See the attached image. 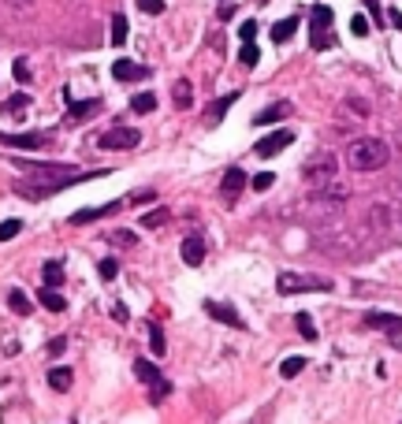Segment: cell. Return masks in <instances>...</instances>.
<instances>
[{
    "mask_svg": "<svg viewBox=\"0 0 402 424\" xmlns=\"http://www.w3.org/2000/svg\"><path fill=\"white\" fill-rule=\"evenodd\" d=\"M391 160V149L380 138H354L346 149V164L354 171H380Z\"/></svg>",
    "mask_w": 402,
    "mask_h": 424,
    "instance_id": "6da1fadb",
    "label": "cell"
},
{
    "mask_svg": "<svg viewBox=\"0 0 402 424\" xmlns=\"http://www.w3.org/2000/svg\"><path fill=\"white\" fill-rule=\"evenodd\" d=\"M97 175H105V171H78V175H63V179H26V183H15V190L30 201H41L48 194H60V190L75 186V183H86V179H97Z\"/></svg>",
    "mask_w": 402,
    "mask_h": 424,
    "instance_id": "7a4b0ae2",
    "label": "cell"
},
{
    "mask_svg": "<svg viewBox=\"0 0 402 424\" xmlns=\"http://www.w3.org/2000/svg\"><path fill=\"white\" fill-rule=\"evenodd\" d=\"M335 283L324 280V275H298V272H283L279 280H276V290L279 295H328Z\"/></svg>",
    "mask_w": 402,
    "mask_h": 424,
    "instance_id": "3957f363",
    "label": "cell"
},
{
    "mask_svg": "<svg viewBox=\"0 0 402 424\" xmlns=\"http://www.w3.org/2000/svg\"><path fill=\"white\" fill-rule=\"evenodd\" d=\"M134 376L149 387V402H153V406H160L168 395H172V383H168V380L160 376V369H157L153 361H145V357H138V361H134Z\"/></svg>",
    "mask_w": 402,
    "mask_h": 424,
    "instance_id": "277c9868",
    "label": "cell"
},
{
    "mask_svg": "<svg viewBox=\"0 0 402 424\" xmlns=\"http://www.w3.org/2000/svg\"><path fill=\"white\" fill-rule=\"evenodd\" d=\"M335 171H339L335 157H331V153H316L313 160H306V168H302V179H306L309 186H328V183H335Z\"/></svg>",
    "mask_w": 402,
    "mask_h": 424,
    "instance_id": "5b68a950",
    "label": "cell"
},
{
    "mask_svg": "<svg viewBox=\"0 0 402 424\" xmlns=\"http://www.w3.org/2000/svg\"><path fill=\"white\" fill-rule=\"evenodd\" d=\"M331 19H335V15H331L328 4L313 8V15H309V41H313V48H328L331 45V30H328Z\"/></svg>",
    "mask_w": 402,
    "mask_h": 424,
    "instance_id": "8992f818",
    "label": "cell"
},
{
    "mask_svg": "<svg viewBox=\"0 0 402 424\" xmlns=\"http://www.w3.org/2000/svg\"><path fill=\"white\" fill-rule=\"evenodd\" d=\"M100 149H115V153H123V149H134V145H142V130H134V127H112L100 134Z\"/></svg>",
    "mask_w": 402,
    "mask_h": 424,
    "instance_id": "52a82bcc",
    "label": "cell"
},
{
    "mask_svg": "<svg viewBox=\"0 0 402 424\" xmlns=\"http://www.w3.org/2000/svg\"><path fill=\"white\" fill-rule=\"evenodd\" d=\"M48 142H53L48 130H34V134H8V130H0V145H11V149H45Z\"/></svg>",
    "mask_w": 402,
    "mask_h": 424,
    "instance_id": "ba28073f",
    "label": "cell"
},
{
    "mask_svg": "<svg viewBox=\"0 0 402 424\" xmlns=\"http://www.w3.org/2000/svg\"><path fill=\"white\" fill-rule=\"evenodd\" d=\"M30 179H63V175H78V168L71 164H38V160H15Z\"/></svg>",
    "mask_w": 402,
    "mask_h": 424,
    "instance_id": "9c48e42d",
    "label": "cell"
},
{
    "mask_svg": "<svg viewBox=\"0 0 402 424\" xmlns=\"http://www.w3.org/2000/svg\"><path fill=\"white\" fill-rule=\"evenodd\" d=\"M242 186H246V171L242 168H227L224 171V183H220V198L227 205H234V201H239V194H242Z\"/></svg>",
    "mask_w": 402,
    "mask_h": 424,
    "instance_id": "30bf717a",
    "label": "cell"
},
{
    "mask_svg": "<svg viewBox=\"0 0 402 424\" xmlns=\"http://www.w3.org/2000/svg\"><path fill=\"white\" fill-rule=\"evenodd\" d=\"M365 328H373V332H388V335H402V317L395 313H365Z\"/></svg>",
    "mask_w": 402,
    "mask_h": 424,
    "instance_id": "8fae6325",
    "label": "cell"
},
{
    "mask_svg": "<svg viewBox=\"0 0 402 424\" xmlns=\"http://www.w3.org/2000/svg\"><path fill=\"white\" fill-rule=\"evenodd\" d=\"M291 142H294V130H276V134H268V138L257 142V157H276V153L287 149Z\"/></svg>",
    "mask_w": 402,
    "mask_h": 424,
    "instance_id": "7c38bea8",
    "label": "cell"
},
{
    "mask_svg": "<svg viewBox=\"0 0 402 424\" xmlns=\"http://www.w3.org/2000/svg\"><path fill=\"white\" fill-rule=\"evenodd\" d=\"M120 208H123V201H108V205H97V208H78V212H71V223L82 227V223L100 220V216H112V212H120Z\"/></svg>",
    "mask_w": 402,
    "mask_h": 424,
    "instance_id": "4fadbf2b",
    "label": "cell"
},
{
    "mask_svg": "<svg viewBox=\"0 0 402 424\" xmlns=\"http://www.w3.org/2000/svg\"><path fill=\"white\" fill-rule=\"evenodd\" d=\"M112 75H115V83H142L149 71L142 68V63H134V60H115L112 63Z\"/></svg>",
    "mask_w": 402,
    "mask_h": 424,
    "instance_id": "5bb4252c",
    "label": "cell"
},
{
    "mask_svg": "<svg viewBox=\"0 0 402 424\" xmlns=\"http://www.w3.org/2000/svg\"><path fill=\"white\" fill-rule=\"evenodd\" d=\"M291 101H276V105H268V108H261L257 116H254V127H268V123H279V120H287L291 116Z\"/></svg>",
    "mask_w": 402,
    "mask_h": 424,
    "instance_id": "9a60e30c",
    "label": "cell"
},
{
    "mask_svg": "<svg viewBox=\"0 0 402 424\" xmlns=\"http://www.w3.org/2000/svg\"><path fill=\"white\" fill-rule=\"evenodd\" d=\"M201 260H205V238H201V235H190V238H182V265L197 268Z\"/></svg>",
    "mask_w": 402,
    "mask_h": 424,
    "instance_id": "2e32d148",
    "label": "cell"
},
{
    "mask_svg": "<svg viewBox=\"0 0 402 424\" xmlns=\"http://www.w3.org/2000/svg\"><path fill=\"white\" fill-rule=\"evenodd\" d=\"M205 313H209L212 320H220V324H231V328H242V317L234 313L231 305H224V302H205Z\"/></svg>",
    "mask_w": 402,
    "mask_h": 424,
    "instance_id": "e0dca14e",
    "label": "cell"
},
{
    "mask_svg": "<svg viewBox=\"0 0 402 424\" xmlns=\"http://www.w3.org/2000/svg\"><path fill=\"white\" fill-rule=\"evenodd\" d=\"M26 108H30V93H11L8 101L0 105V112H4V116H11V120H19Z\"/></svg>",
    "mask_w": 402,
    "mask_h": 424,
    "instance_id": "ac0fdd59",
    "label": "cell"
},
{
    "mask_svg": "<svg viewBox=\"0 0 402 424\" xmlns=\"http://www.w3.org/2000/svg\"><path fill=\"white\" fill-rule=\"evenodd\" d=\"M75 376H71V369L67 365H56V369H48V387L53 391H71Z\"/></svg>",
    "mask_w": 402,
    "mask_h": 424,
    "instance_id": "d6986e66",
    "label": "cell"
},
{
    "mask_svg": "<svg viewBox=\"0 0 402 424\" xmlns=\"http://www.w3.org/2000/svg\"><path fill=\"white\" fill-rule=\"evenodd\" d=\"M100 112V101H86V105H71L67 108V123H82V120H93Z\"/></svg>",
    "mask_w": 402,
    "mask_h": 424,
    "instance_id": "ffe728a7",
    "label": "cell"
},
{
    "mask_svg": "<svg viewBox=\"0 0 402 424\" xmlns=\"http://www.w3.org/2000/svg\"><path fill=\"white\" fill-rule=\"evenodd\" d=\"M172 101H175V108H182V112H187V108L194 105V86L187 83V78H179V83H175V90H172Z\"/></svg>",
    "mask_w": 402,
    "mask_h": 424,
    "instance_id": "44dd1931",
    "label": "cell"
},
{
    "mask_svg": "<svg viewBox=\"0 0 402 424\" xmlns=\"http://www.w3.org/2000/svg\"><path fill=\"white\" fill-rule=\"evenodd\" d=\"M38 302L48 309V313H63V309H67V302H63V295H60L56 287H45L41 295H38Z\"/></svg>",
    "mask_w": 402,
    "mask_h": 424,
    "instance_id": "7402d4cb",
    "label": "cell"
},
{
    "mask_svg": "<svg viewBox=\"0 0 402 424\" xmlns=\"http://www.w3.org/2000/svg\"><path fill=\"white\" fill-rule=\"evenodd\" d=\"M8 305H11V313H19V317H30V313H34V302L23 295L19 287H15V290H8Z\"/></svg>",
    "mask_w": 402,
    "mask_h": 424,
    "instance_id": "603a6c76",
    "label": "cell"
},
{
    "mask_svg": "<svg viewBox=\"0 0 402 424\" xmlns=\"http://www.w3.org/2000/svg\"><path fill=\"white\" fill-rule=\"evenodd\" d=\"M294 30H298V19H279V23L272 26V41H276V45L291 41V38H294Z\"/></svg>",
    "mask_w": 402,
    "mask_h": 424,
    "instance_id": "cb8c5ba5",
    "label": "cell"
},
{
    "mask_svg": "<svg viewBox=\"0 0 402 424\" xmlns=\"http://www.w3.org/2000/svg\"><path fill=\"white\" fill-rule=\"evenodd\" d=\"M41 275H45V287H60L63 283V265H60V260H45Z\"/></svg>",
    "mask_w": 402,
    "mask_h": 424,
    "instance_id": "d4e9b609",
    "label": "cell"
},
{
    "mask_svg": "<svg viewBox=\"0 0 402 424\" xmlns=\"http://www.w3.org/2000/svg\"><path fill=\"white\" fill-rule=\"evenodd\" d=\"M157 108V97L153 93H134L130 97V112H138V116H145V112Z\"/></svg>",
    "mask_w": 402,
    "mask_h": 424,
    "instance_id": "484cf974",
    "label": "cell"
},
{
    "mask_svg": "<svg viewBox=\"0 0 402 424\" xmlns=\"http://www.w3.org/2000/svg\"><path fill=\"white\" fill-rule=\"evenodd\" d=\"M234 101H239V90H234V93H227V97H220V101H216V105L209 108V120H212V123H220V120H224V112H227Z\"/></svg>",
    "mask_w": 402,
    "mask_h": 424,
    "instance_id": "4316f807",
    "label": "cell"
},
{
    "mask_svg": "<svg viewBox=\"0 0 402 424\" xmlns=\"http://www.w3.org/2000/svg\"><path fill=\"white\" fill-rule=\"evenodd\" d=\"M145 332H149V346H153V354L160 357V354L168 350V342H164V332H160V324H153V320H149V324H145Z\"/></svg>",
    "mask_w": 402,
    "mask_h": 424,
    "instance_id": "83f0119b",
    "label": "cell"
},
{
    "mask_svg": "<svg viewBox=\"0 0 402 424\" xmlns=\"http://www.w3.org/2000/svg\"><path fill=\"white\" fill-rule=\"evenodd\" d=\"M257 60H261L257 45H254V41H242V48H239V63H242V68H257Z\"/></svg>",
    "mask_w": 402,
    "mask_h": 424,
    "instance_id": "f1b7e54d",
    "label": "cell"
},
{
    "mask_svg": "<svg viewBox=\"0 0 402 424\" xmlns=\"http://www.w3.org/2000/svg\"><path fill=\"white\" fill-rule=\"evenodd\" d=\"M164 223H168V208H153V212H145V216H142L145 231H157V227H164Z\"/></svg>",
    "mask_w": 402,
    "mask_h": 424,
    "instance_id": "f546056e",
    "label": "cell"
},
{
    "mask_svg": "<svg viewBox=\"0 0 402 424\" xmlns=\"http://www.w3.org/2000/svg\"><path fill=\"white\" fill-rule=\"evenodd\" d=\"M302 369H306V357H287V361L279 365V376H283V380H294Z\"/></svg>",
    "mask_w": 402,
    "mask_h": 424,
    "instance_id": "4dcf8cb0",
    "label": "cell"
},
{
    "mask_svg": "<svg viewBox=\"0 0 402 424\" xmlns=\"http://www.w3.org/2000/svg\"><path fill=\"white\" fill-rule=\"evenodd\" d=\"M294 328L302 332V339H309V342L316 339V324H313L309 313H298V317H294Z\"/></svg>",
    "mask_w": 402,
    "mask_h": 424,
    "instance_id": "1f68e13d",
    "label": "cell"
},
{
    "mask_svg": "<svg viewBox=\"0 0 402 424\" xmlns=\"http://www.w3.org/2000/svg\"><path fill=\"white\" fill-rule=\"evenodd\" d=\"M112 45H127V19L112 15Z\"/></svg>",
    "mask_w": 402,
    "mask_h": 424,
    "instance_id": "d6a6232c",
    "label": "cell"
},
{
    "mask_svg": "<svg viewBox=\"0 0 402 424\" xmlns=\"http://www.w3.org/2000/svg\"><path fill=\"white\" fill-rule=\"evenodd\" d=\"M19 231H23V220H4L0 223V242H11Z\"/></svg>",
    "mask_w": 402,
    "mask_h": 424,
    "instance_id": "836d02e7",
    "label": "cell"
},
{
    "mask_svg": "<svg viewBox=\"0 0 402 424\" xmlns=\"http://www.w3.org/2000/svg\"><path fill=\"white\" fill-rule=\"evenodd\" d=\"M343 108H346V112H354L358 120H365V116H368V105L361 101V97H346V101H343Z\"/></svg>",
    "mask_w": 402,
    "mask_h": 424,
    "instance_id": "e575fe53",
    "label": "cell"
},
{
    "mask_svg": "<svg viewBox=\"0 0 402 424\" xmlns=\"http://www.w3.org/2000/svg\"><path fill=\"white\" fill-rule=\"evenodd\" d=\"M97 272H100V280H115V275H120V265H115L112 257H105V260L97 265Z\"/></svg>",
    "mask_w": 402,
    "mask_h": 424,
    "instance_id": "d590c367",
    "label": "cell"
},
{
    "mask_svg": "<svg viewBox=\"0 0 402 424\" xmlns=\"http://www.w3.org/2000/svg\"><path fill=\"white\" fill-rule=\"evenodd\" d=\"M350 30H354V38H365L373 26H368V19H365V15H354V19H350Z\"/></svg>",
    "mask_w": 402,
    "mask_h": 424,
    "instance_id": "8d00e7d4",
    "label": "cell"
},
{
    "mask_svg": "<svg viewBox=\"0 0 402 424\" xmlns=\"http://www.w3.org/2000/svg\"><path fill=\"white\" fill-rule=\"evenodd\" d=\"M272 183H276V175H272V171H261V175H254V190H261V194H264L268 186H272Z\"/></svg>",
    "mask_w": 402,
    "mask_h": 424,
    "instance_id": "74e56055",
    "label": "cell"
},
{
    "mask_svg": "<svg viewBox=\"0 0 402 424\" xmlns=\"http://www.w3.org/2000/svg\"><path fill=\"white\" fill-rule=\"evenodd\" d=\"M138 11H142V15H160L164 4H160V0H138Z\"/></svg>",
    "mask_w": 402,
    "mask_h": 424,
    "instance_id": "f35d334b",
    "label": "cell"
},
{
    "mask_svg": "<svg viewBox=\"0 0 402 424\" xmlns=\"http://www.w3.org/2000/svg\"><path fill=\"white\" fill-rule=\"evenodd\" d=\"M239 38H242V41H254V38H257V23L246 19V23L239 26Z\"/></svg>",
    "mask_w": 402,
    "mask_h": 424,
    "instance_id": "ab89813d",
    "label": "cell"
},
{
    "mask_svg": "<svg viewBox=\"0 0 402 424\" xmlns=\"http://www.w3.org/2000/svg\"><path fill=\"white\" fill-rule=\"evenodd\" d=\"M112 242H115V246H134V242H138V235H134V231H115Z\"/></svg>",
    "mask_w": 402,
    "mask_h": 424,
    "instance_id": "60d3db41",
    "label": "cell"
},
{
    "mask_svg": "<svg viewBox=\"0 0 402 424\" xmlns=\"http://www.w3.org/2000/svg\"><path fill=\"white\" fill-rule=\"evenodd\" d=\"M15 78H19V83H30V68H26V60H15Z\"/></svg>",
    "mask_w": 402,
    "mask_h": 424,
    "instance_id": "b9f144b4",
    "label": "cell"
},
{
    "mask_svg": "<svg viewBox=\"0 0 402 424\" xmlns=\"http://www.w3.org/2000/svg\"><path fill=\"white\" fill-rule=\"evenodd\" d=\"M112 320H115V324H127V320H130L127 305H120V302H115V305H112Z\"/></svg>",
    "mask_w": 402,
    "mask_h": 424,
    "instance_id": "7bdbcfd3",
    "label": "cell"
},
{
    "mask_svg": "<svg viewBox=\"0 0 402 424\" xmlns=\"http://www.w3.org/2000/svg\"><path fill=\"white\" fill-rule=\"evenodd\" d=\"M63 350H67V339H63V335H56L53 342H48V354H53V357H60Z\"/></svg>",
    "mask_w": 402,
    "mask_h": 424,
    "instance_id": "ee69618b",
    "label": "cell"
},
{
    "mask_svg": "<svg viewBox=\"0 0 402 424\" xmlns=\"http://www.w3.org/2000/svg\"><path fill=\"white\" fill-rule=\"evenodd\" d=\"M4 4H8L11 11H30V8H34V0H4Z\"/></svg>",
    "mask_w": 402,
    "mask_h": 424,
    "instance_id": "f6af8a7d",
    "label": "cell"
},
{
    "mask_svg": "<svg viewBox=\"0 0 402 424\" xmlns=\"http://www.w3.org/2000/svg\"><path fill=\"white\" fill-rule=\"evenodd\" d=\"M130 201H138V205H142V201H157V190H142V194H134Z\"/></svg>",
    "mask_w": 402,
    "mask_h": 424,
    "instance_id": "bcb514c9",
    "label": "cell"
},
{
    "mask_svg": "<svg viewBox=\"0 0 402 424\" xmlns=\"http://www.w3.org/2000/svg\"><path fill=\"white\" fill-rule=\"evenodd\" d=\"M365 4H368V11H373V19L380 23V19H383V11H380V0H365Z\"/></svg>",
    "mask_w": 402,
    "mask_h": 424,
    "instance_id": "7dc6e473",
    "label": "cell"
},
{
    "mask_svg": "<svg viewBox=\"0 0 402 424\" xmlns=\"http://www.w3.org/2000/svg\"><path fill=\"white\" fill-rule=\"evenodd\" d=\"M388 23H391L395 30H402V11H395V8H391V11H388Z\"/></svg>",
    "mask_w": 402,
    "mask_h": 424,
    "instance_id": "c3c4849f",
    "label": "cell"
}]
</instances>
